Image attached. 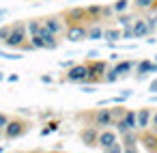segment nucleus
Wrapping results in <instances>:
<instances>
[{"label": "nucleus", "instance_id": "obj_18", "mask_svg": "<svg viewBox=\"0 0 157 153\" xmlns=\"http://www.w3.org/2000/svg\"><path fill=\"white\" fill-rule=\"evenodd\" d=\"M41 26H43V24H41L39 20H33V22H28V24H26V28H28L30 37H33V35H39V33H41Z\"/></svg>", "mask_w": 157, "mask_h": 153}, {"label": "nucleus", "instance_id": "obj_6", "mask_svg": "<svg viewBox=\"0 0 157 153\" xmlns=\"http://www.w3.org/2000/svg\"><path fill=\"white\" fill-rule=\"evenodd\" d=\"M24 131H26V123H24V121H9L7 127H5L7 138H17V136H22Z\"/></svg>", "mask_w": 157, "mask_h": 153}, {"label": "nucleus", "instance_id": "obj_1", "mask_svg": "<svg viewBox=\"0 0 157 153\" xmlns=\"http://www.w3.org/2000/svg\"><path fill=\"white\" fill-rule=\"evenodd\" d=\"M26 24H15V26H11V35H9V39L5 41L9 48H22L24 45V39H26Z\"/></svg>", "mask_w": 157, "mask_h": 153}, {"label": "nucleus", "instance_id": "obj_8", "mask_svg": "<svg viewBox=\"0 0 157 153\" xmlns=\"http://www.w3.org/2000/svg\"><path fill=\"white\" fill-rule=\"evenodd\" d=\"M131 28H133V35H136V39H142V37H146L148 33H153L146 20H133Z\"/></svg>", "mask_w": 157, "mask_h": 153}, {"label": "nucleus", "instance_id": "obj_7", "mask_svg": "<svg viewBox=\"0 0 157 153\" xmlns=\"http://www.w3.org/2000/svg\"><path fill=\"white\" fill-rule=\"evenodd\" d=\"M103 73H105V63H90L88 65V80L90 82H97V80H103Z\"/></svg>", "mask_w": 157, "mask_h": 153}, {"label": "nucleus", "instance_id": "obj_14", "mask_svg": "<svg viewBox=\"0 0 157 153\" xmlns=\"http://www.w3.org/2000/svg\"><path fill=\"white\" fill-rule=\"evenodd\" d=\"M103 39L118 41V39H123V30L121 28H103Z\"/></svg>", "mask_w": 157, "mask_h": 153}, {"label": "nucleus", "instance_id": "obj_29", "mask_svg": "<svg viewBox=\"0 0 157 153\" xmlns=\"http://www.w3.org/2000/svg\"><path fill=\"white\" fill-rule=\"evenodd\" d=\"M7 123H9V116L0 112V129H5V127H7Z\"/></svg>", "mask_w": 157, "mask_h": 153}, {"label": "nucleus", "instance_id": "obj_30", "mask_svg": "<svg viewBox=\"0 0 157 153\" xmlns=\"http://www.w3.org/2000/svg\"><path fill=\"white\" fill-rule=\"evenodd\" d=\"M56 127H58V123H50V127H45V129H43V134H50V131H54Z\"/></svg>", "mask_w": 157, "mask_h": 153}, {"label": "nucleus", "instance_id": "obj_11", "mask_svg": "<svg viewBox=\"0 0 157 153\" xmlns=\"http://www.w3.org/2000/svg\"><path fill=\"white\" fill-rule=\"evenodd\" d=\"M123 138H125V151H138V147H136V142H138V134H136V129H129L127 134H123Z\"/></svg>", "mask_w": 157, "mask_h": 153}, {"label": "nucleus", "instance_id": "obj_9", "mask_svg": "<svg viewBox=\"0 0 157 153\" xmlns=\"http://www.w3.org/2000/svg\"><path fill=\"white\" fill-rule=\"evenodd\" d=\"M136 119H138V129H146V127L151 125V121H153V112H151V108H142V110H138V112H136Z\"/></svg>", "mask_w": 157, "mask_h": 153}, {"label": "nucleus", "instance_id": "obj_34", "mask_svg": "<svg viewBox=\"0 0 157 153\" xmlns=\"http://www.w3.org/2000/svg\"><path fill=\"white\" fill-rule=\"evenodd\" d=\"M0 80H2V73H0Z\"/></svg>", "mask_w": 157, "mask_h": 153}, {"label": "nucleus", "instance_id": "obj_4", "mask_svg": "<svg viewBox=\"0 0 157 153\" xmlns=\"http://www.w3.org/2000/svg\"><path fill=\"white\" fill-rule=\"evenodd\" d=\"M114 142H116V134H114L112 129H101V131H99V138H97V144H99V149L108 151V149H110Z\"/></svg>", "mask_w": 157, "mask_h": 153}, {"label": "nucleus", "instance_id": "obj_16", "mask_svg": "<svg viewBox=\"0 0 157 153\" xmlns=\"http://www.w3.org/2000/svg\"><path fill=\"white\" fill-rule=\"evenodd\" d=\"M133 69V63H129V61H123V63H118L116 67H114V71L118 73V76H125V73H129Z\"/></svg>", "mask_w": 157, "mask_h": 153}, {"label": "nucleus", "instance_id": "obj_31", "mask_svg": "<svg viewBox=\"0 0 157 153\" xmlns=\"http://www.w3.org/2000/svg\"><path fill=\"white\" fill-rule=\"evenodd\" d=\"M151 125H153V127H155V129H157V112H155V114H153V121H151Z\"/></svg>", "mask_w": 157, "mask_h": 153}, {"label": "nucleus", "instance_id": "obj_3", "mask_svg": "<svg viewBox=\"0 0 157 153\" xmlns=\"http://www.w3.org/2000/svg\"><path fill=\"white\" fill-rule=\"evenodd\" d=\"M65 35H67V39H69L71 43H78V41L86 39L88 28H86V26H82V24H71V26L65 30Z\"/></svg>", "mask_w": 157, "mask_h": 153}, {"label": "nucleus", "instance_id": "obj_24", "mask_svg": "<svg viewBox=\"0 0 157 153\" xmlns=\"http://www.w3.org/2000/svg\"><path fill=\"white\" fill-rule=\"evenodd\" d=\"M116 129H118V131H121V136H123V134H127L131 127H129V125H127L123 119H118V121H116Z\"/></svg>", "mask_w": 157, "mask_h": 153}, {"label": "nucleus", "instance_id": "obj_26", "mask_svg": "<svg viewBox=\"0 0 157 153\" xmlns=\"http://www.w3.org/2000/svg\"><path fill=\"white\" fill-rule=\"evenodd\" d=\"M121 151H125V147H123L121 142H114V144H112V147H110L105 153H121Z\"/></svg>", "mask_w": 157, "mask_h": 153}, {"label": "nucleus", "instance_id": "obj_27", "mask_svg": "<svg viewBox=\"0 0 157 153\" xmlns=\"http://www.w3.org/2000/svg\"><path fill=\"white\" fill-rule=\"evenodd\" d=\"M11 35V26H5V28H0V41H7Z\"/></svg>", "mask_w": 157, "mask_h": 153}, {"label": "nucleus", "instance_id": "obj_21", "mask_svg": "<svg viewBox=\"0 0 157 153\" xmlns=\"http://www.w3.org/2000/svg\"><path fill=\"white\" fill-rule=\"evenodd\" d=\"M146 71H151V73H153V65H151L148 61H142V63L138 65V73H140V78H144V73H146Z\"/></svg>", "mask_w": 157, "mask_h": 153}, {"label": "nucleus", "instance_id": "obj_13", "mask_svg": "<svg viewBox=\"0 0 157 153\" xmlns=\"http://www.w3.org/2000/svg\"><path fill=\"white\" fill-rule=\"evenodd\" d=\"M67 18H69V22H73V24H80V22L86 18V9H71V11L67 13Z\"/></svg>", "mask_w": 157, "mask_h": 153}, {"label": "nucleus", "instance_id": "obj_20", "mask_svg": "<svg viewBox=\"0 0 157 153\" xmlns=\"http://www.w3.org/2000/svg\"><path fill=\"white\" fill-rule=\"evenodd\" d=\"M30 43H33V48H39V50L45 48V39H43L41 35H33V37H30Z\"/></svg>", "mask_w": 157, "mask_h": 153}, {"label": "nucleus", "instance_id": "obj_2", "mask_svg": "<svg viewBox=\"0 0 157 153\" xmlns=\"http://www.w3.org/2000/svg\"><path fill=\"white\" fill-rule=\"evenodd\" d=\"M69 82H86L88 80V65H71L67 71Z\"/></svg>", "mask_w": 157, "mask_h": 153}, {"label": "nucleus", "instance_id": "obj_5", "mask_svg": "<svg viewBox=\"0 0 157 153\" xmlns=\"http://www.w3.org/2000/svg\"><path fill=\"white\" fill-rule=\"evenodd\" d=\"M112 123H114V114H112L110 108H101V110L95 114V125H97V127H108V125H112Z\"/></svg>", "mask_w": 157, "mask_h": 153}, {"label": "nucleus", "instance_id": "obj_32", "mask_svg": "<svg viewBox=\"0 0 157 153\" xmlns=\"http://www.w3.org/2000/svg\"><path fill=\"white\" fill-rule=\"evenodd\" d=\"M151 91H153V93L157 91V80H153V82H151Z\"/></svg>", "mask_w": 157, "mask_h": 153}, {"label": "nucleus", "instance_id": "obj_15", "mask_svg": "<svg viewBox=\"0 0 157 153\" xmlns=\"http://www.w3.org/2000/svg\"><path fill=\"white\" fill-rule=\"evenodd\" d=\"M103 37V26H90L88 28V35H86V39H93V41H97V39H101Z\"/></svg>", "mask_w": 157, "mask_h": 153}, {"label": "nucleus", "instance_id": "obj_10", "mask_svg": "<svg viewBox=\"0 0 157 153\" xmlns=\"http://www.w3.org/2000/svg\"><path fill=\"white\" fill-rule=\"evenodd\" d=\"M97 138H99L97 127H88V129H84V131H82V142H84L86 147H93V144L97 142Z\"/></svg>", "mask_w": 157, "mask_h": 153}, {"label": "nucleus", "instance_id": "obj_33", "mask_svg": "<svg viewBox=\"0 0 157 153\" xmlns=\"http://www.w3.org/2000/svg\"><path fill=\"white\" fill-rule=\"evenodd\" d=\"M2 15H7V11H5V9H0V18H2Z\"/></svg>", "mask_w": 157, "mask_h": 153}, {"label": "nucleus", "instance_id": "obj_25", "mask_svg": "<svg viewBox=\"0 0 157 153\" xmlns=\"http://www.w3.org/2000/svg\"><path fill=\"white\" fill-rule=\"evenodd\" d=\"M118 22H121V26H125V28H129V26L133 24L131 15H123V18H118Z\"/></svg>", "mask_w": 157, "mask_h": 153}, {"label": "nucleus", "instance_id": "obj_23", "mask_svg": "<svg viewBox=\"0 0 157 153\" xmlns=\"http://www.w3.org/2000/svg\"><path fill=\"white\" fill-rule=\"evenodd\" d=\"M133 5H136L138 9H148V7L155 5V0H133Z\"/></svg>", "mask_w": 157, "mask_h": 153}, {"label": "nucleus", "instance_id": "obj_17", "mask_svg": "<svg viewBox=\"0 0 157 153\" xmlns=\"http://www.w3.org/2000/svg\"><path fill=\"white\" fill-rule=\"evenodd\" d=\"M121 119H123V121H125L131 129H138V119H136V112H131V110H129V112H125Z\"/></svg>", "mask_w": 157, "mask_h": 153}, {"label": "nucleus", "instance_id": "obj_19", "mask_svg": "<svg viewBox=\"0 0 157 153\" xmlns=\"http://www.w3.org/2000/svg\"><path fill=\"white\" fill-rule=\"evenodd\" d=\"M142 140L146 142V149H148V151L157 149V136H153V134H146V136H144Z\"/></svg>", "mask_w": 157, "mask_h": 153}, {"label": "nucleus", "instance_id": "obj_12", "mask_svg": "<svg viewBox=\"0 0 157 153\" xmlns=\"http://www.w3.org/2000/svg\"><path fill=\"white\" fill-rule=\"evenodd\" d=\"M43 26H48L54 35H58V33H63V30H65V26H63L60 18H48V20H43Z\"/></svg>", "mask_w": 157, "mask_h": 153}, {"label": "nucleus", "instance_id": "obj_22", "mask_svg": "<svg viewBox=\"0 0 157 153\" xmlns=\"http://www.w3.org/2000/svg\"><path fill=\"white\" fill-rule=\"evenodd\" d=\"M127 7H129V0H116L112 9H114L116 13H125V11H127Z\"/></svg>", "mask_w": 157, "mask_h": 153}, {"label": "nucleus", "instance_id": "obj_28", "mask_svg": "<svg viewBox=\"0 0 157 153\" xmlns=\"http://www.w3.org/2000/svg\"><path fill=\"white\" fill-rule=\"evenodd\" d=\"M118 78H121V76H118V73H116V71H114V69H112V71H110V73H108V76H105V82H116V80H118Z\"/></svg>", "mask_w": 157, "mask_h": 153}]
</instances>
